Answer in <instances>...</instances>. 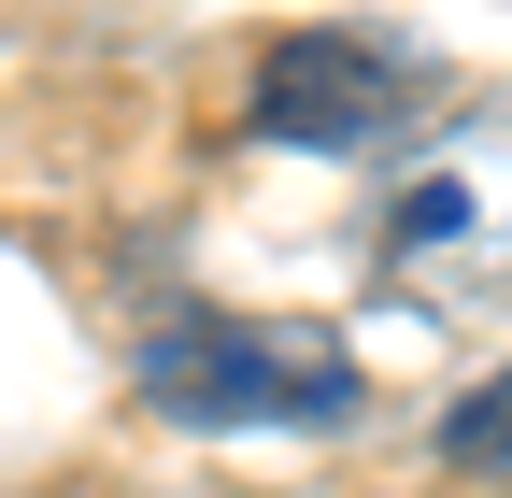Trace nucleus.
Instances as JSON below:
<instances>
[{
	"label": "nucleus",
	"mask_w": 512,
	"mask_h": 498,
	"mask_svg": "<svg viewBox=\"0 0 512 498\" xmlns=\"http://www.w3.org/2000/svg\"><path fill=\"white\" fill-rule=\"evenodd\" d=\"M370 257L413 299H512V114L441 129L370 214Z\"/></svg>",
	"instance_id": "f03ea898"
},
{
	"label": "nucleus",
	"mask_w": 512,
	"mask_h": 498,
	"mask_svg": "<svg viewBox=\"0 0 512 498\" xmlns=\"http://www.w3.org/2000/svg\"><path fill=\"white\" fill-rule=\"evenodd\" d=\"M413 100H427V57L399 29H285L256 57V129L313 143V157H370Z\"/></svg>",
	"instance_id": "7ed1b4c3"
},
{
	"label": "nucleus",
	"mask_w": 512,
	"mask_h": 498,
	"mask_svg": "<svg viewBox=\"0 0 512 498\" xmlns=\"http://www.w3.org/2000/svg\"><path fill=\"white\" fill-rule=\"evenodd\" d=\"M441 470H470V484H512V370H498V385H470L456 413H441Z\"/></svg>",
	"instance_id": "20e7f679"
},
{
	"label": "nucleus",
	"mask_w": 512,
	"mask_h": 498,
	"mask_svg": "<svg viewBox=\"0 0 512 498\" xmlns=\"http://www.w3.org/2000/svg\"><path fill=\"white\" fill-rule=\"evenodd\" d=\"M128 385H143L171 427H342L370 399L328 328H256V314H171V328H143Z\"/></svg>",
	"instance_id": "f257e3e1"
}]
</instances>
